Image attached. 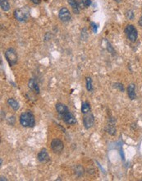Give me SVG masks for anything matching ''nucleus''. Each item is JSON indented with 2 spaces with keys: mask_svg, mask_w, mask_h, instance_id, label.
<instances>
[{
  "mask_svg": "<svg viewBox=\"0 0 142 181\" xmlns=\"http://www.w3.org/2000/svg\"><path fill=\"white\" fill-rule=\"evenodd\" d=\"M0 180L1 181H3V180H7V179H5L4 177H1V179H0Z\"/></svg>",
  "mask_w": 142,
  "mask_h": 181,
  "instance_id": "bb28decb",
  "label": "nucleus"
},
{
  "mask_svg": "<svg viewBox=\"0 0 142 181\" xmlns=\"http://www.w3.org/2000/svg\"><path fill=\"white\" fill-rule=\"evenodd\" d=\"M19 121L21 126L25 128H33L35 124V119L34 114L30 111H25L23 112L20 115Z\"/></svg>",
  "mask_w": 142,
  "mask_h": 181,
  "instance_id": "f257e3e1",
  "label": "nucleus"
},
{
  "mask_svg": "<svg viewBox=\"0 0 142 181\" xmlns=\"http://www.w3.org/2000/svg\"><path fill=\"white\" fill-rule=\"evenodd\" d=\"M116 2H117V3H120V2H122V0H115Z\"/></svg>",
  "mask_w": 142,
  "mask_h": 181,
  "instance_id": "cd10ccee",
  "label": "nucleus"
},
{
  "mask_svg": "<svg viewBox=\"0 0 142 181\" xmlns=\"http://www.w3.org/2000/svg\"><path fill=\"white\" fill-rule=\"evenodd\" d=\"M30 1L35 4H39L40 3V0H30Z\"/></svg>",
  "mask_w": 142,
  "mask_h": 181,
  "instance_id": "393cba45",
  "label": "nucleus"
},
{
  "mask_svg": "<svg viewBox=\"0 0 142 181\" xmlns=\"http://www.w3.org/2000/svg\"><path fill=\"white\" fill-rule=\"evenodd\" d=\"M28 87H29V88L31 91H33L35 93H37V94L40 93V87L38 86V83L33 78H31V79L29 80V82H28Z\"/></svg>",
  "mask_w": 142,
  "mask_h": 181,
  "instance_id": "9b49d317",
  "label": "nucleus"
},
{
  "mask_svg": "<svg viewBox=\"0 0 142 181\" xmlns=\"http://www.w3.org/2000/svg\"><path fill=\"white\" fill-rule=\"evenodd\" d=\"M68 2V4L71 6V8L73 10V12L76 14H79L80 9H79V5L77 4L76 0H67Z\"/></svg>",
  "mask_w": 142,
  "mask_h": 181,
  "instance_id": "4468645a",
  "label": "nucleus"
},
{
  "mask_svg": "<svg viewBox=\"0 0 142 181\" xmlns=\"http://www.w3.org/2000/svg\"><path fill=\"white\" fill-rule=\"evenodd\" d=\"M59 17L62 21L67 22L71 20V13L67 8H62L59 10Z\"/></svg>",
  "mask_w": 142,
  "mask_h": 181,
  "instance_id": "6e6552de",
  "label": "nucleus"
},
{
  "mask_svg": "<svg viewBox=\"0 0 142 181\" xmlns=\"http://www.w3.org/2000/svg\"><path fill=\"white\" fill-rule=\"evenodd\" d=\"M106 131L109 133V134L114 135L116 133V128L113 125V124H109L107 126H106Z\"/></svg>",
  "mask_w": 142,
  "mask_h": 181,
  "instance_id": "f3484780",
  "label": "nucleus"
},
{
  "mask_svg": "<svg viewBox=\"0 0 142 181\" xmlns=\"http://www.w3.org/2000/svg\"><path fill=\"white\" fill-rule=\"evenodd\" d=\"M81 113L82 114H87V113H90V103L87 102V101H85V102H82L81 104Z\"/></svg>",
  "mask_w": 142,
  "mask_h": 181,
  "instance_id": "2eb2a0df",
  "label": "nucleus"
},
{
  "mask_svg": "<svg viewBox=\"0 0 142 181\" xmlns=\"http://www.w3.org/2000/svg\"><path fill=\"white\" fill-rule=\"evenodd\" d=\"M90 25H91V28H92V31H93V32H94V33H97L98 27H97L96 24H95V23H94V22H91V23H90Z\"/></svg>",
  "mask_w": 142,
  "mask_h": 181,
  "instance_id": "4be33fe9",
  "label": "nucleus"
},
{
  "mask_svg": "<svg viewBox=\"0 0 142 181\" xmlns=\"http://www.w3.org/2000/svg\"><path fill=\"white\" fill-rule=\"evenodd\" d=\"M134 17H135V15H134V12L132 10H129V11L126 12V17H127L129 20H132Z\"/></svg>",
  "mask_w": 142,
  "mask_h": 181,
  "instance_id": "aec40b11",
  "label": "nucleus"
},
{
  "mask_svg": "<svg viewBox=\"0 0 142 181\" xmlns=\"http://www.w3.org/2000/svg\"><path fill=\"white\" fill-rule=\"evenodd\" d=\"M62 118H63V121L67 124H75L76 123V117L73 115V114L71 113L70 110H67V112H65L64 114L61 115Z\"/></svg>",
  "mask_w": 142,
  "mask_h": 181,
  "instance_id": "0eeeda50",
  "label": "nucleus"
},
{
  "mask_svg": "<svg viewBox=\"0 0 142 181\" xmlns=\"http://www.w3.org/2000/svg\"><path fill=\"white\" fill-rule=\"evenodd\" d=\"M127 96L131 100H136V85L131 83L127 87Z\"/></svg>",
  "mask_w": 142,
  "mask_h": 181,
  "instance_id": "9d476101",
  "label": "nucleus"
},
{
  "mask_svg": "<svg viewBox=\"0 0 142 181\" xmlns=\"http://www.w3.org/2000/svg\"><path fill=\"white\" fill-rule=\"evenodd\" d=\"M14 17L18 21H25L29 17V11L25 9H18L14 11Z\"/></svg>",
  "mask_w": 142,
  "mask_h": 181,
  "instance_id": "20e7f679",
  "label": "nucleus"
},
{
  "mask_svg": "<svg viewBox=\"0 0 142 181\" xmlns=\"http://www.w3.org/2000/svg\"><path fill=\"white\" fill-rule=\"evenodd\" d=\"M55 109L57 110V112L59 113L60 115L63 114L65 112H67V110H69V109L67 108V105H65L63 103H57L55 105Z\"/></svg>",
  "mask_w": 142,
  "mask_h": 181,
  "instance_id": "f8f14e48",
  "label": "nucleus"
},
{
  "mask_svg": "<svg viewBox=\"0 0 142 181\" xmlns=\"http://www.w3.org/2000/svg\"><path fill=\"white\" fill-rule=\"evenodd\" d=\"M85 83H86V89H87L88 92H93V86H92V80L90 77H87L85 78Z\"/></svg>",
  "mask_w": 142,
  "mask_h": 181,
  "instance_id": "a211bd4d",
  "label": "nucleus"
},
{
  "mask_svg": "<svg viewBox=\"0 0 142 181\" xmlns=\"http://www.w3.org/2000/svg\"><path fill=\"white\" fill-rule=\"evenodd\" d=\"M107 49H108V50H109V52H111L112 54H114V50H113V46L110 45V43L109 42H107Z\"/></svg>",
  "mask_w": 142,
  "mask_h": 181,
  "instance_id": "b1692460",
  "label": "nucleus"
},
{
  "mask_svg": "<svg viewBox=\"0 0 142 181\" xmlns=\"http://www.w3.org/2000/svg\"><path fill=\"white\" fill-rule=\"evenodd\" d=\"M8 104L9 106H10L13 110H15V111L18 110L19 108H20V105H19L18 101H16L14 98H9L8 100Z\"/></svg>",
  "mask_w": 142,
  "mask_h": 181,
  "instance_id": "ddd939ff",
  "label": "nucleus"
},
{
  "mask_svg": "<svg viewBox=\"0 0 142 181\" xmlns=\"http://www.w3.org/2000/svg\"><path fill=\"white\" fill-rule=\"evenodd\" d=\"M81 4L85 7V8H88L91 5V0H81Z\"/></svg>",
  "mask_w": 142,
  "mask_h": 181,
  "instance_id": "412c9836",
  "label": "nucleus"
},
{
  "mask_svg": "<svg viewBox=\"0 0 142 181\" xmlns=\"http://www.w3.org/2000/svg\"><path fill=\"white\" fill-rule=\"evenodd\" d=\"M76 174L78 176H81V175H83V174H84L83 167H81V165L76 166Z\"/></svg>",
  "mask_w": 142,
  "mask_h": 181,
  "instance_id": "6ab92c4d",
  "label": "nucleus"
},
{
  "mask_svg": "<svg viewBox=\"0 0 142 181\" xmlns=\"http://www.w3.org/2000/svg\"><path fill=\"white\" fill-rule=\"evenodd\" d=\"M125 34L127 39L129 40L131 42H135L138 37V31L136 28L131 24H129L126 26L125 28Z\"/></svg>",
  "mask_w": 142,
  "mask_h": 181,
  "instance_id": "f03ea898",
  "label": "nucleus"
},
{
  "mask_svg": "<svg viewBox=\"0 0 142 181\" xmlns=\"http://www.w3.org/2000/svg\"><path fill=\"white\" fill-rule=\"evenodd\" d=\"M114 87H116V88H118L120 91H122V92H123L124 91V87H123V85L121 84V83H116V84H114Z\"/></svg>",
  "mask_w": 142,
  "mask_h": 181,
  "instance_id": "5701e85b",
  "label": "nucleus"
},
{
  "mask_svg": "<svg viewBox=\"0 0 142 181\" xmlns=\"http://www.w3.org/2000/svg\"><path fill=\"white\" fill-rule=\"evenodd\" d=\"M37 158L38 160H39L40 162H41V163H46V162H48V161L49 160V159H50L49 155V153H48V152H47V150H46L45 148H43L41 151L38 153Z\"/></svg>",
  "mask_w": 142,
  "mask_h": 181,
  "instance_id": "1a4fd4ad",
  "label": "nucleus"
},
{
  "mask_svg": "<svg viewBox=\"0 0 142 181\" xmlns=\"http://www.w3.org/2000/svg\"><path fill=\"white\" fill-rule=\"evenodd\" d=\"M0 6L3 11L8 12L10 9V4L8 0H0Z\"/></svg>",
  "mask_w": 142,
  "mask_h": 181,
  "instance_id": "dca6fc26",
  "label": "nucleus"
},
{
  "mask_svg": "<svg viewBox=\"0 0 142 181\" xmlns=\"http://www.w3.org/2000/svg\"><path fill=\"white\" fill-rule=\"evenodd\" d=\"M139 25L142 26V16L140 17V20H139Z\"/></svg>",
  "mask_w": 142,
  "mask_h": 181,
  "instance_id": "a878e982",
  "label": "nucleus"
},
{
  "mask_svg": "<svg viewBox=\"0 0 142 181\" xmlns=\"http://www.w3.org/2000/svg\"><path fill=\"white\" fill-rule=\"evenodd\" d=\"M95 124V117L94 115L90 112V113H87V114H85L83 117V124L84 127L86 128V129H89L93 127Z\"/></svg>",
  "mask_w": 142,
  "mask_h": 181,
  "instance_id": "423d86ee",
  "label": "nucleus"
},
{
  "mask_svg": "<svg viewBox=\"0 0 142 181\" xmlns=\"http://www.w3.org/2000/svg\"><path fill=\"white\" fill-rule=\"evenodd\" d=\"M5 58L10 66H14L17 63V53L13 48H8L5 51Z\"/></svg>",
  "mask_w": 142,
  "mask_h": 181,
  "instance_id": "7ed1b4c3",
  "label": "nucleus"
},
{
  "mask_svg": "<svg viewBox=\"0 0 142 181\" xmlns=\"http://www.w3.org/2000/svg\"><path fill=\"white\" fill-rule=\"evenodd\" d=\"M51 149L52 151L56 153V154H60L62 153L64 149V144L63 141L59 138H54L51 142Z\"/></svg>",
  "mask_w": 142,
  "mask_h": 181,
  "instance_id": "39448f33",
  "label": "nucleus"
}]
</instances>
